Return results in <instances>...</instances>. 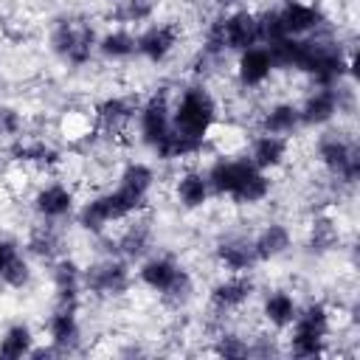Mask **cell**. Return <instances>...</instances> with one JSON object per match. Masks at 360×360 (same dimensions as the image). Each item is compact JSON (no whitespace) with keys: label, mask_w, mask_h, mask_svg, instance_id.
<instances>
[{"label":"cell","mask_w":360,"mask_h":360,"mask_svg":"<svg viewBox=\"0 0 360 360\" xmlns=\"http://www.w3.org/2000/svg\"><path fill=\"white\" fill-rule=\"evenodd\" d=\"M219 121V101L202 82H183L172 98V129L188 141L205 143L211 127Z\"/></svg>","instance_id":"1"},{"label":"cell","mask_w":360,"mask_h":360,"mask_svg":"<svg viewBox=\"0 0 360 360\" xmlns=\"http://www.w3.org/2000/svg\"><path fill=\"white\" fill-rule=\"evenodd\" d=\"M28 205L37 219L51 225H68L73 222V214L79 208V194L70 183L59 177H45L28 197Z\"/></svg>","instance_id":"2"},{"label":"cell","mask_w":360,"mask_h":360,"mask_svg":"<svg viewBox=\"0 0 360 360\" xmlns=\"http://www.w3.org/2000/svg\"><path fill=\"white\" fill-rule=\"evenodd\" d=\"M169 194H172L174 211H180V214H200L214 200V191H211V183H208L202 166L177 169L169 183Z\"/></svg>","instance_id":"3"},{"label":"cell","mask_w":360,"mask_h":360,"mask_svg":"<svg viewBox=\"0 0 360 360\" xmlns=\"http://www.w3.org/2000/svg\"><path fill=\"white\" fill-rule=\"evenodd\" d=\"M276 73V62L267 45H253L233 56V82L245 93H259Z\"/></svg>","instance_id":"4"},{"label":"cell","mask_w":360,"mask_h":360,"mask_svg":"<svg viewBox=\"0 0 360 360\" xmlns=\"http://www.w3.org/2000/svg\"><path fill=\"white\" fill-rule=\"evenodd\" d=\"M245 158L256 169L276 174L278 169H284L290 163V138L270 135V132H253L245 146Z\"/></svg>","instance_id":"5"},{"label":"cell","mask_w":360,"mask_h":360,"mask_svg":"<svg viewBox=\"0 0 360 360\" xmlns=\"http://www.w3.org/2000/svg\"><path fill=\"white\" fill-rule=\"evenodd\" d=\"M39 343V332L28 318H8L0 326V357H31Z\"/></svg>","instance_id":"6"},{"label":"cell","mask_w":360,"mask_h":360,"mask_svg":"<svg viewBox=\"0 0 360 360\" xmlns=\"http://www.w3.org/2000/svg\"><path fill=\"white\" fill-rule=\"evenodd\" d=\"M0 73H3V48H0Z\"/></svg>","instance_id":"7"}]
</instances>
